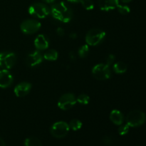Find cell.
Returning a JSON list of instances; mask_svg holds the SVG:
<instances>
[{"label":"cell","mask_w":146,"mask_h":146,"mask_svg":"<svg viewBox=\"0 0 146 146\" xmlns=\"http://www.w3.org/2000/svg\"><path fill=\"white\" fill-rule=\"evenodd\" d=\"M50 11L54 19L64 23L69 22L73 18L72 9L64 1L54 4L51 7Z\"/></svg>","instance_id":"cell-1"},{"label":"cell","mask_w":146,"mask_h":146,"mask_svg":"<svg viewBox=\"0 0 146 146\" xmlns=\"http://www.w3.org/2000/svg\"><path fill=\"white\" fill-rule=\"evenodd\" d=\"M106 36V33L104 30L98 28L91 29L86 35V44L91 46H95L101 44Z\"/></svg>","instance_id":"cell-2"},{"label":"cell","mask_w":146,"mask_h":146,"mask_svg":"<svg viewBox=\"0 0 146 146\" xmlns=\"http://www.w3.org/2000/svg\"><path fill=\"white\" fill-rule=\"evenodd\" d=\"M146 115L144 112L139 110H134L128 113L126 116V123L130 127L136 128L145 123Z\"/></svg>","instance_id":"cell-3"},{"label":"cell","mask_w":146,"mask_h":146,"mask_svg":"<svg viewBox=\"0 0 146 146\" xmlns=\"http://www.w3.org/2000/svg\"><path fill=\"white\" fill-rule=\"evenodd\" d=\"M29 13L34 17L38 19H44L51 14L50 9L43 3H34L31 4L28 9Z\"/></svg>","instance_id":"cell-4"},{"label":"cell","mask_w":146,"mask_h":146,"mask_svg":"<svg viewBox=\"0 0 146 146\" xmlns=\"http://www.w3.org/2000/svg\"><path fill=\"white\" fill-rule=\"evenodd\" d=\"M92 74L96 79L104 81L111 78V71L106 64H98L93 67Z\"/></svg>","instance_id":"cell-5"},{"label":"cell","mask_w":146,"mask_h":146,"mask_svg":"<svg viewBox=\"0 0 146 146\" xmlns=\"http://www.w3.org/2000/svg\"><path fill=\"white\" fill-rule=\"evenodd\" d=\"M70 131L69 126L64 121H58L52 125L50 129L51 134L56 138H63L67 135Z\"/></svg>","instance_id":"cell-6"},{"label":"cell","mask_w":146,"mask_h":146,"mask_svg":"<svg viewBox=\"0 0 146 146\" xmlns=\"http://www.w3.org/2000/svg\"><path fill=\"white\" fill-rule=\"evenodd\" d=\"M17 62V56L11 51H3L0 53V68L10 69Z\"/></svg>","instance_id":"cell-7"},{"label":"cell","mask_w":146,"mask_h":146,"mask_svg":"<svg viewBox=\"0 0 146 146\" xmlns=\"http://www.w3.org/2000/svg\"><path fill=\"white\" fill-rule=\"evenodd\" d=\"M77 103L75 95L71 93H66L61 96L58 101V107L63 111H67L76 105Z\"/></svg>","instance_id":"cell-8"},{"label":"cell","mask_w":146,"mask_h":146,"mask_svg":"<svg viewBox=\"0 0 146 146\" xmlns=\"http://www.w3.org/2000/svg\"><path fill=\"white\" fill-rule=\"evenodd\" d=\"M41 24L35 19H26L20 25L21 31L25 34H33L40 29Z\"/></svg>","instance_id":"cell-9"},{"label":"cell","mask_w":146,"mask_h":146,"mask_svg":"<svg viewBox=\"0 0 146 146\" xmlns=\"http://www.w3.org/2000/svg\"><path fill=\"white\" fill-rule=\"evenodd\" d=\"M44 57L38 50L30 53L26 58V64L29 67H35L43 61Z\"/></svg>","instance_id":"cell-10"},{"label":"cell","mask_w":146,"mask_h":146,"mask_svg":"<svg viewBox=\"0 0 146 146\" xmlns=\"http://www.w3.org/2000/svg\"><path fill=\"white\" fill-rule=\"evenodd\" d=\"M14 77L7 69L0 70V88H7L12 84Z\"/></svg>","instance_id":"cell-11"},{"label":"cell","mask_w":146,"mask_h":146,"mask_svg":"<svg viewBox=\"0 0 146 146\" xmlns=\"http://www.w3.org/2000/svg\"><path fill=\"white\" fill-rule=\"evenodd\" d=\"M32 85L28 82H21L14 88V94L17 97H24L30 92Z\"/></svg>","instance_id":"cell-12"},{"label":"cell","mask_w":146,"mask_h":146,"mask_svg":"<svg viewBox=\"0 0 146 146\" xmlns=\"http://www.w3.org/2000/svg\"><path fill=\"white\" fill-rule=\"evenodd\" d=\"M34 46L37 50H46L49 46V40L44 34H39L34 40Z\"/></svg>","instance_id":"cell-13"},{"label":"cell","mask_w":146,"mask_h":146,"mask_svg":"<svg viewBox=\"0 0 146 146\" xmlns=\"http://www.w3.org/2000/svg\"><path fill=\"white\" fill-rule=\"evenodd\" d=\"M119 0H99L98 6L100 9L104 11H109L117 8Z\"/></svg>","instance_id":"cell-14"},{"label":"cell","mask_w":146,"mask_h":146,"mask_svg":"<svg viewBox=\"0 0 146 146\" xmlns=\"http://www.w3.org/2000/svg\"><path fill=\"white\" fill-rule=\"evenodd\" d=\"M110 120L115 125H121L123 123L124 115L121 111L116 109L113 110L110 113Z\"/></svg>","instance_id":"cell-15"},{"label":"cell","mask_w":146,"mask_h":146,"mask_svg":"<svg viewBox=\"0 0 146 146\" xmlns=\"http://www.w3.org/2000/svg\"><path fill=\"white\" fill-rule=\"evenodd\" d=\"M113 70L115 74H123L125 73L128 70V66L126 64L122 61H118V62L114 63L113 65Z\"/></svg>","instance_id":"cell-16"},{"label":"cell","mask_w":146,"mask_h":146,"mask_svg":"<svg viewBox=\"0 0 146 146\" xmlns=\"http://www.w3.org/2000/svg\"><path fill=\"white\" fill-rule=\"evenodd\" d=\"M44 59L47 61H56L58 57V54L56 50L48 49L43 55Z\"/></svg>","instance_id":"cell-17"},{"label":"cell","mask_w":146,"mask_h":146,"mask_svg":"<svg viewBox=\"0 0 146 146\" xmlns=\"http://www.w3.org/2000/svg\"><path fill=\"white\" fill-rule=\"evenodd\" d=\"M24 146H42V143L37 138L30 137L25 140Z\"/></svg>","instance_id":"cell-18"},{"label":"cell","mask_w":146,"mask_h":146,"mask_svg":"<svg viewBox=\"0 0 146 146\" xmlns=\"http://www.w3.org/2000/svg\"><path fill=\"white\" fill-rule=\"evenodd\" d=\"M82 122L78 119H73L70 121L68 123V126H69L70 130H72L74 131H78L82 128Z\"/></svg>","instance_id":"cell-19"},{"label":"cell","mask_w":146,"mask_h":146,"mask_svg":"<svg viewBox=\"0 0 146 146\" xmlns=\"http://www.w3.org/2000/svg\"><path fill=\"white\" fill-rule=\"evenodd\" d=\"M78 54L81 58H86L89 54V46L88 44L81 46L78 49Z\"/></svg>","instance_id":"cell-20"},{"label":"cell","mask_w":146,"mask_h":146,"mask_svg":"<svg viewBox=\"0 0 146 146\" xmlns=\"http://www.w3.org/2000/svg\"><path fill=\"white\" fill-rule=\"evenodd\" d=\"M76 101L81 105H87L90 101V97L86 94H81L76 98Z\"/></svg>","instance_id":"cell-21"},{"label":"cell","mask_w":146,"mask_h":146,"mask_svg":"<svg viewBox=\"0 0 146 146\" xmlns=\"http://www.w3.org/2000/svg\"><path fill=\"white\" fill-rule=\"evenodd\" d=\"M81 5L86 10H92L94 8V4L92 0H81Z\"/></svg>","instance_id":"cell-22"},{"label":"cell","mask_w":146,"mask_h":146,"mask_svg":"<svg viewBox=\"0 0 146 146\" xmlns=\"http://www.w3.org/2000/svg\"><path fill=\"white\" fill-rule=\"evenodd\" d=\"M116 9H118V12L123 15H126V14H129L130 11H131V9L127 5H122V4H119Z\"/></svg>","instance_id":"cell-23"},{"label":"cell","mask_w":146,"mask_h":146,"mask_svg":"<svg viewBox=\"0 0 146 146\" xmlns=\"http://www.w3.org/2000/svg\"><path fill=\"white\" fill-rule=\"evenodd\" d=\"M103 143H104V145L106 146H113L115 145V141L113 137L107 135V136L104 137V139H103Z\"/></svg>","instance_id":"cell-24"},{"label":"cell","mask_w":146,"mask_h":146,"mask_svg":"<svg viewBox=\"0 0 146 146\" xmlns=\"http://www.w3.org/2000/svg\"><path fill=\"white\" fill-rule=\"evenodd\" d=\"M119 128H118V133L121 135H125L129 132L130 126L128 124H121V125H119Z\"/></svg>","instance_id":"cell-25"},{"label":"cell","mask_w":146,"mask_h":146,"mask_svg":"<svg viewBox=\"0 0 146 146\" xmlns=\"http://www.w3.org/2000/svg\"><path fill=\"white\" fill-rule=\"evenodd\" d=\"M115 56L113 55V54H110V55H108V56L106 57L105 64H106L107 65L111 66L113 65L114 62H115Z\"/></svg>","instance_id":"cell-26"},{"label":"cell","mask_w":146,"mask_h":146,"mask_svg":"<svg viewBox=\"0 0 146 146\" xmlns=\"http://www.w3.org/2000/svg\"><path fill=\"white\" fill-rule=\"evenodd\" d=\"M64 33H65V31H64V29L61 28V27H58L56 29V34L59 36H63L64 35Z\"/></svg>","instance_id":"cell-27"},{"label":"cell","mask_w":146,"mask_h":146,"mask_svg":"<svg viewBox=\"0 0 146 146\" xmlns=\"http://www.w3.org/2000/svg\"><path fill=\"white\" fill-rule=\"evenodd\" d=\"M76 37L77 34L76 33H71V34H70V38H72V39H75V38H76Z\"/></svg>","instance_id":"cell-28"},{"label":"cell","mask_w":146,"mask_h":146,"mask_svg":"<svg viewBox=\"0 0 146 146\" xmlns=\"http://www.w3.org/2000/svg\"><path fill=\"white\" fill-rule=\"evenodd\" d=\"M0 146H6L5 142L1 137H0Z\"/></svg>","instance_id":"cell-29"},{"label":"cell","mask_w":146,"mask_h":146,"mask_svg":"<svg viewBox=\"0 0 146 146\" xmlns=\"http://www.w3.org/2000/svg\"><path fill=\"white\" fill-rule=\"evenodd\" d=\"M67 1L71 3H78V2H81V0H67Z\"/></svg>","instance_id":"cell-30"},{"label":"cell","mask_w":146,"mask_h":146,"mask_svg":"<svg viewBox=\"0 0 146 146\" xmlns=\"http://www.w3.org/2000/svg\"><path fill=\"white\" fill-rule=\"evenodd\" d=\"M121 1V2H123V3H129V2H131V1H132V0H119V1Z\"/></svg>","instance_id":"cell-31"},{"label":"cell","mask_w":146,"mask_h":146,"mask_svg":"<svg viewBox=\"0 0 146 146\" xmlns=\"http://www.w3.org/2000/svg\"><path fill=\"white\" fill-rule=\"evenodd\" d=\"M43 1H45V2L50 4V3H53V2H54V1H55V0H43Z\"/></svg>","instance_id":"cell-32"}]
</instances>
